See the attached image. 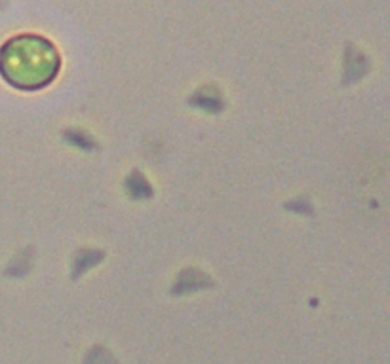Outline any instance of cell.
<instances>
[{
	"instance_id": "1",
	"label": "cell",
	"mask_w": 390,
	"mask_h": 364,
	"mask_svg": "<svg viewBox=\"0 0 390 364\" xmlns=\"http://www.w3.org/2000/svg\"><path fill=\"white\" fill-rule=\"evenodd\" d=\"M61 61L56 46L42 37L21 34L0 48V75L10 86L37 92L50 84Z\"/></svg>"
},
{
	"instance_id": "2",
	"label": "cell",
	"mask_w": 390,
	"mask_h": 364,
	"mask_svg": "<svg viewBox=\"0 0 390 364\" xmlns=\"http://www.w3.org/2000/svg\"><path fill=\"white\" fill-rule=\"evenodd\" d=\"M189 103L196 105L198 108H204V111L209 112H219L223 111V99H221V95L217 89H212V87H204L200 92L196 93L195 97H190Z\"/></svg>"
},
{
	"instance_id": "3",
	"label": "cell",
	"mask_w": 390,
	"mask_h": 364,
	"mask_svg": "<svg viewBox=\"0 0 390 364\" xmlns=\"http://www.w3.org/2000/svg\"><path fill=\"white\" fill-rule=\"evenodd\" d=\"M209 281L206 275L198 270H189V272H183L179 283H176L173 294H183V292H189V290H198L202 287H209Z\"/></svg>"
},
{
	"instance_id": "4",
	"label": "cell",
	"mask_w": 390,
	"mask_h": 364,
	"mask_svg": "<svg viewBox=\"0 0 390 364\" xmlns=\"http://www.w3.org/2000/svg\"><path fill=\"white\" fill-rule=\"evenodd\" d=\"M126 190L133 199H149L152 198V188L147 179L139 171H133L126 180Z\"/></svg>"
},
{
	"instance_id": "5",
	"label": "cell",
	"mask_w": 390,
	"mask_h": 364,
	"mask_svg": "<svg viewBox=\"0 0 390 364\" xmlns=\"http://www.w3.org/2000/svg\"><path fill=\"white\" fill-rule=\"evenodd\" d=\"M65 141L71 142V144H75V146H78V149L82 150H95L97 149V144L94 142V139L90 135H86L84 131L80 130H71V131H65Z\"/></svg>"
},
{
	"instance_id": "6",
	"label": "cell",
	"mask_w": 390,
	"mask_h": 364,
	"mask_svg": "<svg viewBox=\"0 0 390 364\" xmlns=\"http://www.w3.org/2000/svg\"><path fill=\"white\" fill-rule=\"evenodd\" d=\"M95 254H99V251H80L78 253V256L75 258V277H78L84 270H88V268H92L94 264H97V262H101V258H94L90 260L92 256H95Z\"/></svg>"
}]
</instances>
